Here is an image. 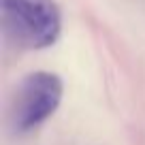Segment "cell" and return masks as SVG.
<instances>
[{"label":"cell","mask_w":145,"mask_h":145,"mask_svg":"<svg viewBox=\"0 0 145 145\" xmlns=\"http://www.w3.org/2000/svg\"><path fill=\"white\" fill-rule=\"evenodd\" d=\"M64 96L62 77L51 71H34L17 86L7 113L13 137H28L54 118Z\"/></svg>","instance_id":"cell-2"},{"label":"cell","mask_w":145,"mask_h":145,"mask_svg":"<svg viewBox=\"0 0 145 145\" xmlns=\"http://www.w3.org/2000/svg\"><path fill=\"white\" fill-rule=\"evenodd\" d=\"M0 28L15 49H49L62 34V11L56 0H0Z\"/></svg>","instance_id":"cell-1"}]
</instances>
